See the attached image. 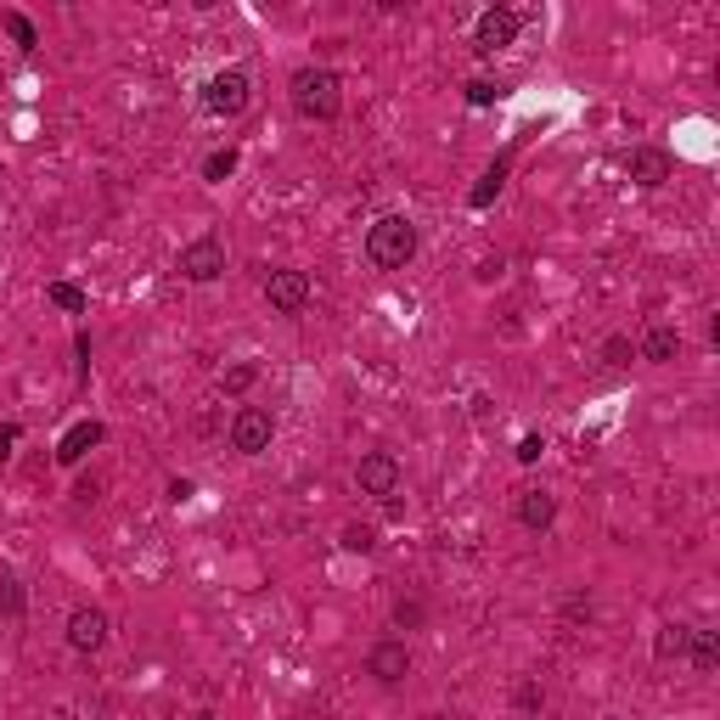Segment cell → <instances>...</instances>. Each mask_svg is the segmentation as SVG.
<instances>
[{"label":"cell","mask_w":720,"mask_h":720,"mask_svg":"<svg viewBox=\"0 0 720 720\" xmlns=\"http://www.w3.org/2000/svg\"><path fill=\"white\" fill-rule=\"evenodd\" d=\"M540 451H547V440H540V434H523V440H518V462H523V467L540 462Z\"/></svg>","instance_id":"obj_29"},{"label":"cell","mask_w":720,"mask_h":720,"mask_svg":"<svg viewBox=\"0 0 720 720\" xmlns=\"http://www.w3.org/2000/svg\"><path fill=\"white\" fill-rule=\"evenodd\" d=\"M225 440H231L236 456H265L276 445V411L271 405H236Z\"/></svg>","instance_id":"obj_4"},{"label":"cell","mask_w":720,"mask_h":720,"mask_svg":"<svg viewBox=\"0 0 720 720\" xmlns=\"http://www.w3.org/2000/svg\"><path fill=\"white\" fill-rule=\"evenodd\" d=\"M501 180H507V163H496V169L485 174V187H478V192H473V209H485V203H490V198L501 192Z\"/></svg>","instance_id":"obj_27"},{"label":"cell","mask_w":720,"mask_h":720,"mask_svg":"<svg viewBox=\"0 0 720 720\" xmlns=\"http://www.w3.org/2000/svg\"><path fill=\"white\" fill-rule=\"evenodd\" d=\"M490 102H501V85H496V80H473V85H467V107H490Z\"/></svg>","instance_id":"obj_25"},{"label":"cell","mask_w":720,"mask_h":720,"mask_svg":"<svg viewBox=\"0 0 720 720\" xmlns=\"http://www.w3.org/2000/svg\"><path fill=\"white\" fill-rule=\"evenodd\" d=\"M512 703H518L523 714H534V709H547V687H540V681H518Z\"/></svg>","instance_id":"obj_24"},{"label":"cell","mask_w":720,"mask_h":720,"mask_svg":"<svg viewBox=\"0 0 720 720\" xmlns=\"http://www.w3.org/2000/svg\"><path fill=\"white\" fill-rule=\"evenodd\" d=\"M63 636H68V647H74L80 658H96V653L107 647V636H113V620H107L96 603H80V608L68 614V631H63Z\"/></svg>","instance_id":"obj_10"},{"label":"cell","mask_w":720,"mask_h":720,"mask_svg":"<svg viewBox=\"0 0 720 720\" xmlns=\"http://www.w3.org/2000/svg\"><path fill=\"white\" fill-rule=\"evenodd\" d=\"M400 485H405V467H400L394 451H367V456L354 462V490L360 496L389 501V496H400Z\"/></svg>","instance_id":"obj_6"},{"label":"cell","mask_w":720,"mask_h":720,"mask_svg":"<svg viewBox=\"0 0 720 720\" xmlns=\"http://www.w3.org/2000/svg\"><path fill=\"white\" fill-rule=\"evenodd\" d=\"M343 552H360V558H367V552H378V529L372 523H343Z\"/></svg>","instance_id":"obj_21"},{"label":"cell","mask_w":720,"mask_h":720,"mask_svg":"<svg viewBox=\"0 0 720 720\" xmlns=\"http://www.w3.org/2000/svg\"><path fill=\"white\" fill-rule=\"evenodd\" d=\"M518 523L529 529V534H552V523H558V496L552 490H518Z\"/></svg>","instance_id":"obj_13"},{"label":"cell","mask_w":720,"mask_h":720,"mask_svg":"<svg viewBox=\"0 0 720 720\" xmlns=\"http://www.w3.org/2000/svg\"><path fill=\"white\" fill-rule=\"evenodd\" d=\"M7 29H12V40H18L23 51H34V45H40V34H34V23H29L23 12H7Z\"/></svg>","instance_id":"obj_26"},{"label":"cell","mask_w":720,"mask_h":720,"mask_svg":"<svg viewBox=\"0 0 720 720\" xmlns=\"http://www.w3.org/2000/svg\"><path fill=\"white\" fill-rule=\"evenodd\" d=\"M416 248H423V231L405 214H378L367 225V265L372 271H405L416 260Z\"/></svg>","instance_id":"obj_2"},{"label":"cell","mask_w":720,"mask_h":720,"mask_svg":"<svg viewBox=\"0 0 720 720\" xmlns=\"http://www.w3.org/2000/svg\"><path fill=\"white\" fill-rule=\"evenodd\" d=\"M254 107V80L243 74V68H220V74H209L203 80V113L209 118H243Z\"/></svg>","instance_id":"obj_3"},{"label":"cell","mask_w":720,"mask_h":720,"mask_svg":"<svg viewBox=\"0 0 720 720\" xmlns=\"http://www.w3.org/2000/svg\"><path fill=\"white\" fill-rule=\"evenodd\" d=\"M687 647H692V625H658V636H653L658 665H687Z\"/></svg>","instance_id":"obj_15"},{"label":"cell","mask_w":720,"mask_h":720,"mask_svg":"<svg viewBox=\"0 0 720 720\" xmlns=\"http://www.w3.org/2000/svg\"><path fill=\"white\" fill-rule=\"evenodd\" d=\"M287 102H293V113L305 118V125H332V118L343 113V80L327 63H305V68H293V80H287Z\"/></svg>","instance_id":"obj_1"},{"label":"cell","mask_w":720,"mask_h":720,"mask_svg":"<svg viewBox=\"0 0 720 720\" xmlns=\"http://www.w3.org/2000/svg\"><path fill=\"white\" fill-rule=\"evenodd\" d=\"M231 169H236V147H220V152L203 158V180H225Z\"/></svg>","instance_id":"obj_23"},{"label":"cell","mask_w":720,"mask_h":720,"mask_svg":"<svg viewBox=\"0 0 720 720\" xmlns=\"http://www.w3.org/2000/svg\"><path fill=\"white\" fill-rule=\"evenodd\" d=\"M254 383H260V360H236V367L220 372V389H225V394H248Z\"/></svg>","instance_id":"obj_18"},{"label":"cell","mask_w":720,"mask_h":720,"mask_svg":"<svg viewBox=\"0 0 720 720\" xmlns=\"http://www.w3.org/2000/svg\"><path fill=\"white\" fill-rule=\"evenodd\" d=\"M687 665H692L698 676H714V670H720V631H692Z\"/></svg>","instance_id":"obj_16"},{"label":"cell","mask_w":720,"mask_h":720,"mask_svg":"<svg viewBox=\"0 0 720 720\" xmlns=\"http://www.w3.org/2000/svg\"><path fill=\"white\" fill-rule=\"evenodd\" d=\"M423 620H428L423 596H394V631H423Z\"/></svg>","instance_id":"obj_20"},{"label":"cell","mask_w":720,"mask_h":720,"mask_svg":"<svg viewBox=\"0 0 720 720\" xmlns=\"http://www.w3.org/2000/svg\"><path fill=\"white\" fill-rule=\"evenodd\" d=\"M310 298H316L310 271L282 265V271L265 276V305H271V316H305V310H310Z\"/></svg>","instance_id":"obj_5"},{"label":"cell","mask_w":720,"mask_h":720,"mask_svg":"<svg viewBox=\"0 0 720 720\" xmlns=\"http://www.w3.org/2000/svg\"><path fill=\"white\" fill-rule=\"evenodd\" d=\"M625 169H631V180L642 192H658V187H670V180H676V152L658 147V141H642V147H631Z\"/></svg>","instance_id":"obj_9"},{"label":"cell","mask_w":720,"mask_h":720,"mask_svg":"<svg viewBox=\"0 0 720 720\" xmlns=\"http://www.w3.org/2000/svg\"><path fill=\"white\" fill-rule=\"evenodd\" d=\"M0 614L7 620H23L29 614V596H23V580L12 569H0Z\"/></svg>","instance_id":"obj_17"},{"label":"cell","mask_w":720,"mask_h":720,"mask_svg":"<svg viewBox=\"0 0 720 720\" xmlns=\"http://www.w3.org/2000/svg\"><path fill=\"white\" fill-rule=\"evenodd\" d=\"M681 349H687V338H681L670 321H653V327L642 332V343H636V354L647 360V367H676Z\"/></svg>","instance_id":"obj_12"},{"label":"cell","mask_w":720,"mask_h":720,"mask_svg":"<svg viewBox=\"0 0 720 720\" xmlns=\"http://www.w3.org/2000/svg\"><path fill=\"white\" fill-rule=\"evenodd\" d=\"M12 445H18V428L7 423V428H0V462H7V456H12Z\"/></svg>","instance_id":"obj_30"},{"label":"cell","mask_w":720,"mask_h":720,"mask_svg":"<svg viewBox=\"0 0 720 720\" xmlns=\"http://www.w3.org/2000/svg\"><path fill=\"white\" fill-rule=\"evenodd\" d=\"M45 298H51L56 310H68V316H85V310H91V298H85L74 282H51V287H45Z\"/></svg>","instance_id":"obj_19"},{"label":"cell","mask_w":720,"mask_h":720,"mask_svg":"<svg viewBox=\"0 0 720 720\" xmlns=\"http://www.w3.org/2000/svg\"><path fill=\"white\" fill-rule=\"evenodd\" d=\"M563 620H591V591H569L563 596Z\"/></svg>","instance_id":"obj_28"},{"label":"cell","mask_w":720,"mask_h":720,"mask_svg":"<svg viewBox=\"0 0 720 720\" xmlns=\"http://www.w3.org/2000/svg\"><path fill=\"white\" fill-rule=\"evenodd\" d=\"M518 29H523V12L490 7V12H478V23H473V45L485 51V56H496V51H507L518 40Z\"/></svg>","instance_id":"obj_11"},{"label":"cell","mask_w":720,"mask_h":720,"mask_svg":"<svg viewBox=\"0 0 720 720\" xmlns=\"http://www.w3.org/2000/svg\"><path fill=\"white\" fill-rule=\"evenodd\" d=\"M411 670H416V658H411V647H405V636H383V642H372V653H367V676L378 681V687H405L411 681Z\"/></svg>","instance_id":"obj_8"},{"label":"cell","mask_w":720,"mask_h":720,"mask_svg":"<svg viewBox=\"0 0 720 720\" xmlns=\"http://www.w3.org/2000/svg\"><path fill=\"white\" fill-rule=\"evenodd\" d=\"M102 440H107V428H102V423H74V428L63 434V445H56V462L74 467V462H85V451H96Z\"/></svg>","instance_id":"obj_14"},{"label":"cell","mask_w":720,"mask_h":720,"mask_svg":"<svg viewBox=\"0 0 720 720\" xmlns=\"http://www.w3.org/2000/svg\"><path fill=\"white\" fill-rule=\"evenodd\" d=\"M198 720H214V714H198Z\"/></svg>","instance_id":"obj_31"},{"label":"cell","mask_w":720,"mask_h":720,"mask_svg":"<svg viewBox=\"0 0 720 720\" xmlns=\"http://www.w3.org/2000/svg\"><path fill=\"white\" fill-rule=\"evenodd\" d=\"M174 271L187 276V282H198V287H209V282H220L225 276V243L214 231H203V236H192L187 248L174 254Z\"/></svg>","instance_id":"obj_7"},{"label":"cell","mask_w":720,"mask_h":720,"mask_svg":"<svg viewBox=\"0 0 720 720\" xmlns=\"http://www.w3.org/2000/svg\"><path fill=\"white\" fill-rule=\"evenodd\" d=\"M636 360V338L631 332H614L608 343H603V367H631Z\"/></svg>","instance_id":"obj_22"}]
</instances>
